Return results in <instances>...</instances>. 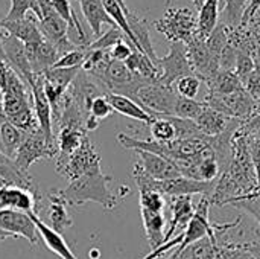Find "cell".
Returning <instances> with one entry per match:
<instances>
[{"label": "cell", "instance_id": "obj_30", "mask_svg": "<svg viewBox=\"0 0 260 259\" xmlns=\"http://www.w3.org/2000/svg\"><path fill=\"white\" fill-rule=\"evenodd\" d=\"M151 139L157 142H172L177 139L175 127L171 121V116H161L154 121L152 125H149Z\"/></svg>", "mask_w": 260, "mask_h": 259}, {"label": "cell", "instance_id": "obj_52", "mask_svg": "<svg viewBox=\"0 0 260 259\" xmlns=\"http://www.w3.org/2000/svg\"><path fill=\"white\" fill-rule=\"evenodd\" d=\"M169 259H171V258H169Z\"/></svg>", "mask_w": 260, "mask_h": 259}, {"label": "cell", "instance_id": "obj_51", "mask_svg": "<svg viewBox=\"0 0 260 259\" xmlns=\"http://www.w3.org/2000/svg\"><path fill=\"white\" fill-rule=\"evenodd\" d=\"M224 2H225V3H227V2H229V0H224Z\"/></svg>", "mask_w": 260, "mask_h": 259}, {"label": "cell", "instance_id": "obj_34", "mask_svg": "<svg viewBox=\"0 0 260 259\" xmlns=\"http://www.w3.org/2000/svg\"><path fill=\"white\" fill-rule=\"evenodd\" d=\"M204 102L203 101H197V99H187V98H178L177 101V107H175V116L174 118H181V119H190L195 121L200 113L204 108Z\"/></svg>", "mask_w": 260, "mask_h": 259}, {"label": "cell", "instance_id": "obj_26", "mask_svg": "<svg viewBox=\"0 0 260 259\" xmlns=\"http://www.w3.org/2000/svg\"><path fill=\"white\" fill-rule=\"evenodd\" d=\"M206 82L209 87V93L213 95H230L245 89L239 76L232 70H219L215 76H212Z\"/></svg>", "mask_w": 260, "mask_h": 259}, {"label": "cell", "instance_id": "obj_11", "mask_svg": "<svg viewBox=\"0 0 260 259\" xmlns=\"http://www.w3.org/2000/svg\"><path fill=\"white\" fill-rule=\"evenodd\" d=\"M3 50H5V56H6L8 66L29 87H32V84L35 82V75H34V70H32L30 63L27 60L24 44L20 40H17V38H14V37L6 34L3 37Z\"/></svg>", "mask_w": 260, "mask_h": 259}, {"label": "cell", "instance_id": "obj_32", "mask_svg": "<svg viewBox=\"0 0 260 259\" xmlns=\"http://www.w3.org/2000/svg\"><path fill=\"white\" fill-rule=\"evenodd\" d=\"M251 0H229L225 3V9H224V17L225 21L224 24L227 27H238L242 23L244 14L248 8Z\"/></svg>", "mask_w": 260, "mask_h": 259}, {"label": "cell", "instance_id": "obj_21", "mask_svg": "<svg viewBox=\"0 0 260 259\" xmlns=\"http://www.w3.org/2000/svg\"><path fill=\"white\" fill-rule=\"evenodd\" d=\"M85 139V133L73 128H59L56 136V145H58V156H56V169H59L69 157L79 148L82 140Z\"/></svg>", "mask_w": 260, "mask_h": 259}, {"label": "cell", "instance_id": "obj_29", "mask_svg": "<svg viewBox=\"0 0 260 259\" xmlns=\"http://www.w3.org/2000/svg\"><path fill=\"white\" fill-rule=\"evenodd\" d=\"M27 12H32L38 21L41 18V11L38 6L37 0H11V8L9 12L5 15V21H17V20H23L27 17Z\"/></svg>", "mask_w": 260, "mask_h": 259}, {"label": "cell", "instance_id": "obj_35", "mask_svg": "<svg viewBox=\"0 0 260 259\" xmlns=\"http://www.w3.org/2000/svg\"><path fill=\"white\" fill-rule=\"evenodd\" d=\"M200 87H201V79L197 75L183 76L175 82V92L181 98H187V99H195L200 93Z\"/></svg>", "mask_w": 260, "mask_h": 259}, {"label": "cell", "instance_id": "obj_2", "mask_svg": "<svg viewBox=\"0 0 260 259\" xmlns=\"http://www.w3.org/2000/svg\"><path fill=\"white\" fill-rule=\"evenodd\" d=\"M155 27L171 43L187 44L198 35V15H195L192 8L171 6L155 21Z\"/></svg>", "mask_w": 260, "mask_h": 259}, {"label": "cell", "instance_id": "obj_42", "mask_svg": "<svg viewBox=\"0 0 260 259\" xmlns=\"http://www.w3.org/2000/svg\"><path fill=\"white\" fill-rule=\"evenodd\" d=\"M9 66L5 60H0V92L3 90L5 84H6V78H8V72H9Z\"/></svg>", "mask_w": 260, "mask_h": 259}, {"label": "cell", "instance_id": "obj_24", "mask_svg": "<svg viewBox=\"0 0 260 259\" xmlns=\"http://www.w3.org/2000/svg\"><path fill=\"white\" fill-rule=\"evenodd\" d=\"M140 214H142V221H143L149 247L151 250H155L165 244V224H166L165 214L149 212L145 209H140Z\"/></svg>", "mask_w": 260, "mask_h": 259}, {"label": "cell", "instance_id": "obj_44", "mask_svg": "<svg viewBox=\"0 0 260 259\" xmlns=\"http://www.w3.org/2000/svg\"><path fill=\"white\" fill-rule=\"evenodd\" d=\"M12 159H9L2 150H0V166H6V165H12Z\"/></svg>", "mask_w": 260, "mask_h": 259}, {"label": "cell", "instance_id": "obj_40", "mask_svg": "<svg viewBox=\"0 0 260 259\" xmlns=\"http://www.w3.org/2000/svg\"><path fill=\"white\" fill-rule=\"evenodd\" d=\"M250 154H251V162L254 166V172H256V179H257V189L260 194V137H251Z\"/></svg>", "mask_w": 260, "mask_h": 259}, {"label": "cell", "instance_id": "obj_5", "mask_svg": "<svg viewBox=\"0 0 260 259\" xmlns=\"http://www.w3.org/2000/svg\"><path fill=\"white\" fill-rule=\"evenodd\" d=\"M37 2L41 11V18L38 21V26L44 40L50 41L58 49L61 56L76 49V46L69 38V24L56 14L52 0H37Z\"/></svg>", "mask_w": 260, "mask_h": 259}, {"label": "cell", "instance_id": "obj_15", "mask_svg": "<svg viewBox=\"0 0 260 259\" xmlns=\"http://www.w3.org/2000/svg\"><path fill=\"white\" fill-rule=\"evenodd\" d=\"M242 122L244 121L229 118V116L210 108L209 105H204L203 111L195 119V124L203 131V134L207 137H218V136L227 133L230 128L239 127Z\"/></svg>", "mask_w": 260, "mask_h": 259}, {"label": "cell", "instance_id": "obj_46", "mask_svg": "<svg viewBox=\"0 0 260 259\" xmlns=\"http://www.w3.org/2000/svg\"><path fill=\"white\" fill-rule=\"evenodd\" d=\"M190 2H192V5H193L197 9H200V8L204 5V2H206V0H190Z\"/></svg>", "mask_w": 260, "mask_h": 259}, {"label": "cell", "instance_id": "obj_48", "mask_svg": "<svg viewBox=\"0 0 260 259\" xmlns=\"http://www.w3.org/2000/svg\"><path fill=\"white\" fill-rule=\"evenodd\" d=\"M5 119V111H3V101H2V95H0V121Z\"/></svg>", "mask_w": 260, "mask_h": 259}, {"label": "cell", "instance_id": "obj_13", "mask_svg": "<svg viewBox=\"0 0 260 259\" xmlns=\"http://www.w3.org/2000/svg\"><path fill=\"white\" fill-rule=\"evenodd\" d=\"M168 203L171 209V220L169 229L165 232V244L169 243L174 235L177 237V232L183 234L195 214L192 197H171Z\"/></svg>", "mask_w": 260, "mask_h": 259}, {"label": "cell", "instance_id": "obj_16", "mask_svg": "<svg viewBox=\"0 0 260 259\" xmlns=\"http://www.w3.org/2000/svg\"><path fill=\"white\" fill-rule=\"evenodd\" d=\"M24 49L30 67L34 70V75H43L44 72L52 69L56 64V61L61 58L58 49L47 40L24 44Z\"/></svg>", "mask_w": 260, "mask_h": 259}, {"label": "cell", "instance_id": "obj_27", "mask_svg": "<svg viewBox=\"0 0 260 259\" xmlns=\"http://www.w3.org/2000/svg\"><path fill=\"white\" fill-rule=\"evenodd\" d=\"M125 66L134 75L142 76L145 79H151V81H158L160 79V70H158V67L154 64V61L148 55H145V53H142L139 50H134L133 52V55L125 61Z\"/></svg>", "mask_w": 260, "mask_h": 259}, {"label": "cell", "instance_id": "obj_18", "mask_svg": "<svg viewBox=\"0 0 260 259\" xmlns=\"http://www.w3.org/2000/svg\"><path fill=\"white\" fill-rule=\"evenodd\" d=\"M2 27L6 31L8 35L20 40L24 44L38 43V41L44 40V37L40 31V26H38V18L34 14L27 15L23 20H17V21H5L3 20Z\"/></svg>", "mask_w": 260, "mask_h": 259}, {"label": "cell", "instance_id": "obj_50", "mask_svg": "<svg viewBox=\"0 0 260 259\" xmlns=\"http://www.w3.org/2000/svg\"><path fill=\"white\" fill-rule=\"evenodd\" d=\"M259 110H260V99H259Z\"/></svg>", "mask_w": 260, "mask_h": 259}, {"label": "cell", "instance_id": "obj_1", "mask_svg": "<svg viewBox=\"0 0 260 259\" xmlns=\"http://www.w3.org/2000/svg\"><path fill=\"white\" fill-rule=\"evenodd\" d=\"M113 179L102 171L85 174L76 180L69 182V186L58 189V194L67 205H84L87 202L99 203L107 211L117 206V195L110 191V182Z\"/></svg>", "mask_w": 260, "mask_h": 259}, {"label": "cell", "instance_id": "obj_43", "mask_svg": "<svg viewBox=\"0 0 260 259\" xmlns=\"http://www.w3.org/2000/svg\"><path fill=\"white\" fill-rule=\"evenodd\" d=\"M5 15H2L0 12V29H2V21H3ZM0 60H5L6 61V56H5V50H3V37H2V32H0Z\"/></svg>", "mask_w": 260, "mask_h": 259}, {"label": "cell", "instance_id": "obj_39", "mask_svg": "<svg viewBox=\"0 0 260 259\" xmlns=\"http://www.w3.org/2000/svg\"><path fill=\"white\" fill-rule=\"evenodd\" d=\"M134 50H136V49H134V46L129 43V40L125 38V40H122L120 43H117V44L110 50V55H111L113 60L120 61V63H125V61L133 55Z\"/></svg>", "mask_w": 260, "mask_h": 259}, {"label": "cell", "instance_id": "obj_45", "mask_svg": "<svg viewBox=\"0 0 260 259\" xmlns=\"http://www.w3.org/2000/svg\"><path fill=\"white\" fill-rule=\"evenodd\" d=\"M116 2H117V3H119V5H120L122 8H123V9H125L126 15H128V14L131 12V11H129V8H128V6H126V3H125V0H116Z\"/></svg>", "mask_w": 260, "mask_h": 259}, {"label": "cell", "instance_id": "obj_23", "mask_svg": "<svg viewBox=\"0 0 260 259\" xmlns=\"http://www.w3.org/2000/svg\"><path fill=\"white\" fill-rule=\"evenodd\" d=\"M50 208H49V226L62 235V232L73 226V218L69 215L67 203L58 194V189H53L49 195Z\"/></svg>", "mask_w": 260, "mask_h": 259}, {"label": "cell", "instance_id": "obj_38", "mask_svg": "<svg viewBox=\"0 0 260 259\" xmlns=\"http://www.w3.org/2000/svg\"><path fill=\"white\" fill-rule=\"evenodd\" d=\"M113 111L114 110H113L111 104L108 102L107 95H101V96H98V98H94L91 101V105H90V110H88V116H93L94 119L102 121V119L108 118Z\"/></svg>", "mask_w": 260, "mask_h": 259}, {"label": "cell", "instance_id": "obj_12", "mask_svg": "<svg viewBox=\"0 0 260 259\" xmlns=\"http://www.w3.org/2000/svg\"><path fill=\"white\" fill-rule=\"evenodd\" d=\"M30 92H32V105H34L38 125L41 131L44 133V136L47 137V140L52 143H56V139L53 136V113L47 101V96L44 93L41 75H35V82L30 87Z\"/></svg>", "mask_w": 260, "mask_h": 259}, {"label": "cell", "instance_id": "obj_7", "mask_svg": "<svg viewBox=\"0 0 260 259\" xmlns=\"http://www.w3.org/2000/svg\"><path fill=\"white\" fill-rule=\"evenodd\" d=\"M157 67L160 70L158 82L172 87L180 78L187 75H195L192 64L189 61L187 47L184 43H171L168 55L158 58Z\"/></svg>", "mask_w": 260, "mask_h": 259}, {"label": "cell", "instance_id": "obj_20", "mask_svg": "<svg viewBox=\"0 0 260 259\" xmlns=\"http://www.w3.org/2000/svg\"><path fill=\"white\" fill-rule=\"evenodd\" d=\"M126 18H128L131 32L134 34V38H136V41H137V49H139V52L148 55V56L154 61V64L157 66L158 56H157V53H155V50H154V46H152V41H151L148 21H146L143 17H140V15H137L136 12H133V11L126 15Z\"/></svg>", "mask_w": 260, "mask_h": 259}, {"label": "cell", "instance_id": "obj_49", "mask_svg": "<svg viewBox=\"0 0 260 259\" xmlns=\"http://www.w3.org/2000/svg\"><path fill=\"white\" fill-rule=\"evenodd\" d=\"M0 150H2V142H0Z\"/></svg>", "mask_w": 260, "mask_h": 259}, {"label": "cell", "instance_id": "obj_36", "mask_svg": "<svg viewBox=\"0 0 260 259\" xmlns=\"http://www.w3.org/2000/svg\"><path fill=\"white\" fill-rule=\"evenodd\" d=\"M85 56H87V49L84 47H76L67 53H64L58 61L56 64L53 66L55 69H76V67H82L84 61H85Z\"/></svg>", "mask_w": 260, "mask_h": 259}, {"label": "cell", "instance_id": "obj_3", "mask_svg": "<svg viewBox=\"0 0 260 259\" xmlns=\"http://www.w3.org/2000/svg\"><path fill=\"white\" fill-rule=\"evenodd\" d=\"M180 95L174 87H168L158 81L143 85L134 96V101L139 102L148 113L152 116H175V107Z\"/></svg>", "mask_w": 260, "mask_h": 259}, {"label": "cell", "instance_id": "obj_25", "mask_svg": "<svg viewBox=\"0 0 260 259\" xmlns=\"http://www.w3.org/2000/svg\"><path fill=\"white\" fill-rule=\"evenodd\" d=\"M219 2L206 0L198 9V37L203 40H207L219 24Z\"/></svg>", "mask_w": 260, "mask_h": 259}, {"label": "cell", "instance_id": "obj_14", "mask_svg": "<svg viewBox=\"0 0 260 259\" xmlns=\"http://www.w3.org/2000/svg\"><path fill=\"white\" fill-rule=\"evenodd\" d=\"M136 153H137V157L140 159L137 163L145 171V174L148 177H151L152 180L165 182V180H172V179L181 177L177 166L172 162H169L168 159H165L158 154H154V153H148V151H136Z\"/></svg>", "mask_w": 260, "mask_h": 259}, {"label": "cell", "instance_id": "obj_41", "mask_svg": "<svg viewBox=\"0 0 260 259\" xmlns=\"http://www.w3.org/2000/svg\"><path fill=\"white\" fill-rule=\"evenodd\" d=\"M259 8L260 0H251L250 5H248V8H247V11H245V14H244V18H242V23L241 24H248L253 20V17L256 15V12L259 11Z\"/></svg>", "mask_w": 260, "mask_h": 259}, {"label": "cell", "instance_id": "obj_47", "mask_svg": "<svg viewBox=\"0 0 260 259\" xmlns=\"http://www.w3.org/2000/svg\"><path fill=\"white\" fill-rule=\"evenodd\" d=\"M8 238H14V237L9 235V234H6V232H2V231H0V241H5V240H8Z\"/></svg>", "mask_w": 260, "mask_h": 259}, {"label": "cell", "instance_id": "obj_8", "mask_svg": "<svg viewBox=\"0 0 260 259\" xmlns=\"http://www.w3.org/2000/svg\"><path fill=\"white\" fill-rule=\"evenodd\" d=\"M210 197H201L200 203L197 205L195 208V214L187 226V229L184 231V240L183 243L180 244V247L175 250V253H180L183 252L184 249H187L189 246H192L193 243L203 240V238H213L216 240L215 237V229L218 226H213L209 220V212H210Z\"/></svg>", "mask_w": 260, "mask_h": 259}, {"label": "cell", "instance_id": "obj_31", "mask_svg": "<svg viewBox=\"0 0 260 259\" xmlns=\"http://www.w3.org/2000/svg\"><path fill=\"white\" fill-rule=\"evenodd\" d=\"M139 200H140V209H145L149 212L163 214L168 205L166 197L154 189H139Z\"/></svg>", "mask_w": 260, "mask_h": 259}, {"label": "cell", "instance_id": "obj_4", "mask_svg": "<svg viewBox=\"0 0 260 259\" xmlns=\"http://www.w3.org/2000/svg\"><path fill=\"white\" fill-rule=\"evenodd\" d=\"M58 156V145L47 140L44 133L40 130L34 133H26L24 140L17 150L15 156L12 157L14 165L24 174H29V168L44 159H56Z\"/></svg>", "mask_w": 260, "mask_h": 259}, {"label": "cell", "instance_id": "obj_33", "mask_svg": "<svg viewBox=\"0 0 260 259\" xmlns=\"http://www.w3.org/2000/svg\"><path fill=\"white\" fill-rule=\"evenodd\" d=\"M125 38H126L125 34L117 26H111L110 31L104 32L93 43H90L87 49H90V50H111L117 43H120Z\"/></svg>", "mask_w": 260, "mask_h": 259}, {"label": "cell", "instance_id": "obj_9", "mask_svg": "<svg viewBox=\"0 0 260 259\" xmlns=\"http://www.w3.org/2000/svg\"><path fill=\"white\" fill-rule=\"evenodd\" d=\"M0 231L12 235L14 238H24L30 246L38 243V231L26 212L14 209L0 211Z\"/></svg>", "mask_w": 260, "mask_h": 259}, {"label": "cell", "instance_id": "obj_6", "mask_svg": "<svg viewBox=\"0 0 260 259\" xmlns=\"http://www.w3.org/2000/svg\"><path fill=\"white\" fill-rule=\"evenodd\" d=\"M99 171H102L101 154L87 136L79 145V148L69 157V160L59 169H56V172L64 179H67L69 182L76 180L85 174L99 172Z\"/></svg>", "mask_w": 260, "mask_h": 259}, {"label": "cell", "instance_id": "obj_22", "mask_svg": "<svg viewBox=\"0 0 260 259\" xmlns=\"http://www.w3.org/2000/svg\"><path fill=\"white\" fill-rule=\"evenodd\" d=\"M79 5H81L82 14H84L85 20H87L88 26L91 27V32L96 38L102 35V32H101L102 24L116 26V23L107 14L101 0H79Z\"/></svg>", "mask_w": 260, "mask_h": 259}, {"label": "cell", "instance_id": "obj_10", "mask_svg": "<svg viewBox=\"0 0 260 259\" xmlns=\"http://www.w3.org/2000/svg\"><path fill=\"white\" fill-rule=\"evenodd\" d=\"M38 194H34L24 188L14 186L9 183L0 185V211L14 209L20 212H35L38 214Z\"/></svg>", "mask_w": 260, "mask_h": 259}, {"label": "cell", "instance_id": "obj_19", "mask_svg": "<svg viewBox=\"0 0 260 259\" xmlns=\"http://www.w3.org/2000/svg\"><path fill=\"white\" fill-rule=\"evenodd\" d=\"M107 99L111 104L113 110L119 114H123L126 118H131L134 121H139L142 124L146 125H152L154 121L157 119L155 116H152L151 113H148L139 102H136L134 99L123 96V95H117V93H107Z\"/></svg>", "mask_w": 260, "mask_h": 259}, {"label": "cell", "instance_id": "obj_37", "mask_svg": "<svg viewBox=\"0 0 260 259\" xmlns=\"http://www.w3.org/2000/svg\"><path fill=\"white\" fill-rule=\"evenodd\" d=\"M232 205L236 208H241L245 212H248L250 215H253L256 218V221L260 224V194L241 197L236 202H233Z\"/></svg>", "mask_w": 260, "mask_h": 259}, {"label": "cell", "instance_id": "obj_28", "mask_svg": "<svg viewBox=\"0 0 260 259\" xmlns=\"http://www.w3.org/2000/svg\"><path fill=\"white\" fill-rule=\"evenodd\" d=\"M24 134L20 128L12 125L6 118L0 121V142H2V151L12 159L20 148V145L24 140Z\"/></svg>", "mask_w": 260, "mask_h": 259}, {"label": "cell", "instance_id": "obj_17", "mask_svg": "<svg viewBox=\"0 0 260 259\" xmlns=\"http://www.w3.org/2000/svg\"><path fill=\"white\" fill-rule=\"evenodd\" d=\"M29 217L32 218V221H34V224H35V227L38 231V237L44 241V244H46V247L49 250H52L55 255H58L61 259H78L75 256V253L70 250V247L67 246V243L64 241L62 235L55 232L47 223H44L38 217V214L30 212Z\"/></svg>", "mask_w": 260, "mask_h": 259}]
</instances>
